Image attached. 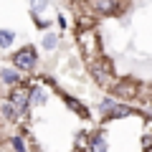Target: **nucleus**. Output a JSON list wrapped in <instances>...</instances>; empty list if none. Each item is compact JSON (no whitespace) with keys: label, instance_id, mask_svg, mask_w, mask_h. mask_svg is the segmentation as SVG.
<instances>
[{"label":"nucleus","instance_id":"nucleus-10","mask_svg":"<svg viewBox=\"0 0 152 152\" xmlns=\"http://www.w3.org/2000/svg\"><path fill=\"white\" fill-rule=\"evenodd\" d=\"M43 46H46V48H53V46H56V38H53V36H46Z\"/></svg>","mask_w":152,"mask_h":152},{"label":"nucleus","instance_id":"nucleus-5","mask_svg":"<svg viewBox=\"0 0 152 152\" xmlns=\"http://www.w3.org/2000/svg\"><path fill=\"white\" fill-rule=\"evenodd\" d=\"M91 152H107V142L102 137H94L91 140Z\"/></svg>","mask_w":152,"mask_h":152},{"label":"nucleus","instance_id":"nucleus-6","mask_svg":"<svg viewBox=\"0 0 152 152\" xmlns=\"http://www.w3.org/2000/svg\"><path fill=\"white\" fill-rule=\"evenodd\" d=\"M0 76H3V81H5V84H18V74H15V71H10V69H5Z\"/></svg>","mask_w":152,"mask_h":152},{"label":"nucleus","instance_id":"nucleus-4","mask_svg":"<svg viewBox=\"0 0 152 152\" xmlns=\"http://www.w3.org/2000/svg\"><path fill=\"white\" fill-rule=\"evenodd\" d=\"M13 31H5V28H3V31H0V46H3V48H10L13 46Z\"/></svg>","mask_w":152,"mask_h":152},{"label":"nucleus","instance_id":"nucleus-1","mask_svg":"<svg viewBox=\"0 0 152 152\" xmlns=\"http://www.w3.org/2000/svg\"><path fill=\"white\" fill-rule=\"evenodd\" d=\"M13 66L20 69V71H31L36 66V51H33V46H26V48L15 51L13 53Z\"/></svg>","mask_w":152,"mask_h":152},{"label":"nucleus","instance_id":"nucleus-3","mask_svg":"<svg viewBox=\"0 0 152 152\" xmlns=\"http://www.w3.org/2000/svg\"><path fill=\"white\" fill-rule=\"evenodd\" d=\"M117 0H94V10L102 13V15H112L114 10H117Z\"/></svg>","mask_w":152,"mask_h":152},{"label":"nucleus","instance_id":"nucleus-8","mask_svg":"<svg viewBox=\"0 0 152 152\" xmlns=\"http://www.w3.org/2000/svg\"><path fill=\"white\" fill-rule=\"evenodd\" d=\"M3 114H5L8 119H15V117H18V112L13 109V104H10V102H8V104H3Z\"/></svg>","mask_w":152,"mask_h":152},{"label":"nucleus","instance_id":"nucleus-9","mask_svg":"<svg viewBox=\"0 0 152 152\" xmlns=\"http://www.w3.org/2000/svg\"><path fill=\"white\" fill-rule=\"evenodd\" d=\"M13 147H15V152H26V147H23V140H20V137H15V140H13Z\"/></svg>","mask_w":152,"mask_h":152},{"label":"nucleus","instance_id":"nucleus-7","mask_svg":"<svg viewBox=\"0 0 152 152\" xmlns=\"http://www.w3.org/2000/svg\"><path fill=\"white\" fill-rule=\"evenodd\" d=\"M46 102V94L41 91V89H36V91H31V104H43Z\"/></svg>","mask_w":152,"mask_h":152},{"label":"nucleus","instance_id":"nucleus-2","mask_svg":"<svg viewBox=\"0 0 152 152\" xmlns=\"http://www.w3.org/2000/svg\"><path fill=\"white\" fill-rule=\"evenodd\" d=\"M28 102H31V94H28L26 89H13V94H10V104H13V109H15L18 114L26 112Z\"/></svg>","mask_w":152,"mask_h":152}]
</instances>
